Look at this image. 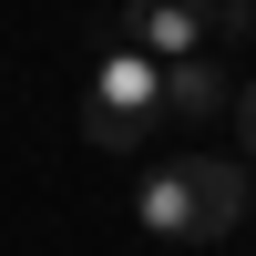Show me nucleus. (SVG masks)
<instances>
[{
  "label": "nucleus",
  "instance_id": "f257e3e1",
  "mask_svg": "<svg viewBox=\"0 0 256 256\" xmlns=\"http://www.w3.org/2000/svg\"><path fill=\"white\" fill-rule=\"evenodd\" d=\"M164 134V62L134 52V41H113L92 72V92H82V144H102V154H144V144Z\"/></svg>",
  "mask_w": 256,
  "mask_h": 256
},
{
  "label": "nucleus",
  "instance_id": "f03ea898",
  "mask_svg": "<svg viewBox=\"0 0 256 256\" xmlns=\"http://www.w3.org/2000/svg\"><path fill=\"white\" fill-rule=\"evenodd\" d=\"M113 41H134V52H154V62H184V52L216 41V0H123Z\"/></svg>",
  "mask_w": 256,
  "mask_h": 256
},
{
  "label": "nucleus",
  "instance_id": "7ed1b4c3",
  "mask_svg": "<svg viewBox=\"0 0 256 256\" xmlns=\"http://www.w3.org/2000/svg\"><path fill=\"white\" fill-rule=\"evenodd\" d=\"M216 113H236V82L216 72L205 52H184V62H164V123H216Z\"/></svg>",
  "mask_w": 256,
  "mask_h": 256
},
{
  "label": "nucleus",
  "instance_id": "20e7f679",
  "mask_svg": "<svg viewBox=\"0 0 256 256\" xmlns=\"http://www.w3.org/2000/svg\"><path fill=\"white\" fill-rule=\"evenodd\" d=\"M216 31H226V41H246V31H256V0H216Z\"/></svg>",
  "mask_w": 256,
  "mask_h": 256
},
{
  "label": "nucleus",
  "instance_id": "39448f33",
  "mask_svg": "<svg viewBox=\"0 0 256 256\" xmlns=\"http://www.w3.org/2000/svg\"><path fill=\"white\" fill-rule=\"evenodd\" d=\"M236 144H246V164H256V82L236 92Z\"/></svg>",
  "mask_w": 256,
  "mask_h": 256
}]
</instances>
